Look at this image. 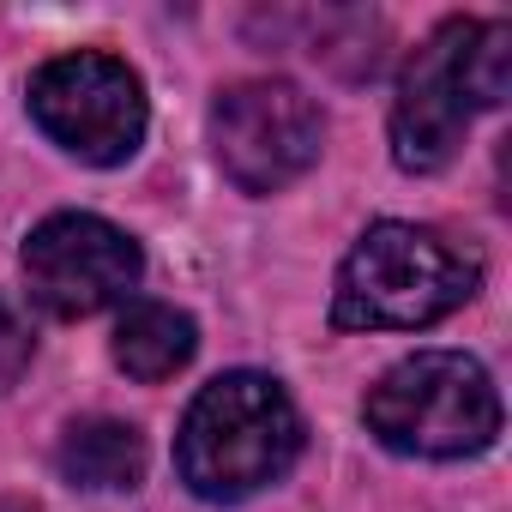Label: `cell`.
<instances>
[{
  "label": "cell",
  "mask_w": 512,
  "mask_h": 512,
  "mask_svg": "<svg viewBox=\"0 0 512 512\" xmlns=\"http://www.w3.org/2000/svg\"><path fill=\"white\" fill-rule=\"evenodd\" d=\"M512 85V25L452 19L404 67L392 103V157L398 169H446L482 109H500Z\"/></svg>",
  "instance_id": "obj_1"
},
{
  "label": "cell",
  "mask_w": 512,
  "mask_h": 512,
  "mask_svg": "<svg viewBox=\"0 0 512 512\" xmlns=\"http://www.w3.org/2000/svg\"><path fill=\"white\" fill-rule=\"evenodd\" d=\"M296 458H302V410L272 374L253 368L211 380L187 404L175 434L181 482L199 500H247L272 488Z\"/></svg>",
  "instance_id": "obj_2"
},
{
  "label": "cell",
  "mask_w": 512,
  "mask_h": 512,
  "mask_svg": "<svg viewBox=\"0 0 512 512\" xmlns=\"http://www.w3.org/2000/svg\"><path fill=\"white\" fill-rule=\"evenodd\" d=\"M476 260L458 253L440 229L374 223L338 272L332 326L338 332H416L446 320L476 296Z\"/></svg>",
  "instance_id": "obj_3"
},
{
  "label": "cell",
  "mask_w": 512,
  "mask_h": 512,
  "mask_svg": "<svg viewBox=\"0 0 512 512\" xmlns=\"http://www.w3.org/2000/svg\"><path fill=\"white\" fill-rule=\"evenodd\" d=\"M368 428L410 458H470L500 434V392L464 350H416L368 392Z\"/></svg>",
  "instance_id": "obj_4"
},
{
  "label": "cell",
  "mask_w": 512,
  "mask_h": 512,
  "mask_svg": "<svg viewBox=\"0 0 512 512\" xmlns=\"http://www.w3.org/2000/svg\"><path fill=\"white\" fill-rule=\"evenodd\" d=\"M31 115L61 151L109 169V163H127L145 139V85L115 55H97V49L55 55L31 79Z\"/></svg>",
  "instance_id": "obj_5"
},
{
  "label": "cell",
  "mask_w": 512,
  "mask_h": 512,
  "mask_svg": "<svg viewBox=\"0 0 512 512\" xmlns=\"http://www.w3.org/2000/svg\"><path fill=\"white\" fill-rule=\"evenodd\" d=\"M320 139H326V121H320L314 97L296 91L290 79L235 85L211 109L217 163L241 193H278V187L302 181L320 163Z\"/></svg>",
  "instance_id": "obj_6"
},
{
  "label": "cell",
  "mask_w": 512,
  "mask_h": 512,
  "mask_svg": "<svg viewBox=\"0 0 512 512\" xmlns=\"http://www.w3.org/2000/svg\"><path fill=\"white\" fill-rule=\"evenodd\" d=\"M25 284L61 320L103 314L139 284V241L91 211H55L25 241Z\"/></svg>",
  "instance_id": "obj_7"
},
{
  "label": "cell",
  "mask_w": 512,
  "mask_h": 512,
  "mask_svg": "<svg viewBox=\"0 0 512 512\" xmlns=\"http://www.w3.org/2000/svg\"><path fill=\"white\" fill-rule=\"evenodd\" d=\"M193 350H199V332H193V320H187L181 308H169V302H133V308L121 314V326H115V362H121L133 380H145V386L181 374V368L193 362Z\"/></svg>",
  "instance_id": "obj_8"
},
{
  "label": "cell",
  "mask_w": 512,
  "mask_h": 512,
  "mask_svg": "<svg viewBox=\"0 0 512 512\" xmlns=\"http://www.w3.org/2000/svg\"><path fill=\"white\" fill-rule=\"evenodd\" d=\"M61 476L79 488H133L145 476V440L133 422L85 416L61 440Z\"/></svg>",
  "instance_id": "obj_9"
},
{
  "label": "cell",
  "mask_w": 512,
  "mask_h": 512,
  "mask_svg": "<svg viewBox=\"0 0 512 512\" xmlns=\"http://www.w3.org/2000/svg\"><path fill=\"white\" fill-rule=\"evenodd\" d=\"M31 356H37V332L25 320V308L13 296H0V392L19 386V374L31 368Z\"/></svg>",
  "instance_id": "obj_10"
}]
</instances>
